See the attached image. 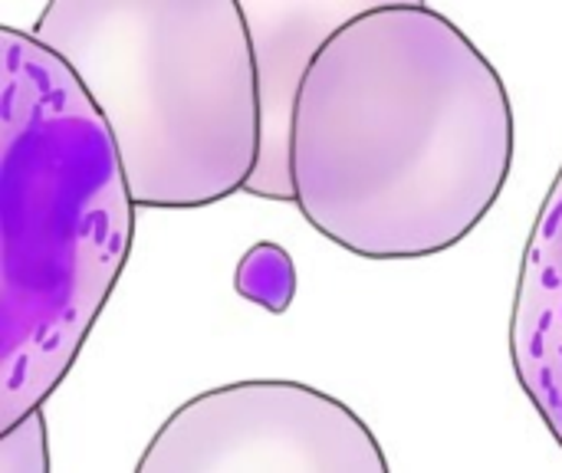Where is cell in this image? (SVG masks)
<instances>
[{
	"label": "cell",
	"mask_w": 562,
	"mask_h": 473,
	"mask_svg": "<svg viewBox=\"0 0 562 473\" xmlns=\"http://www.w3.org/2000/svg\"><path fill=\"white\" fill-rule=\"evenodd\" d=\"M514 168L494 63L425 3H369L316 53L293 115V204L362 260H422L491 214Z\"/></svg>",
	"instance_id": "obj_1"
},
{
	"label": "cell",
	"mask_w": 562,
	"mask_h": 473,
	"mask_svg": "<svg viewBox=\"0 0 562 473\" xmlns=\"http://www.w3.org/2000/svg\"><path fill=\"white\" fill-rule=\"evenodd\" d=\"M132 237L105 119L56 53L0 26V435L69 375Z\"/></svg>",
	"instance_id": "obj_2"
},
{
	"label": "cell",
	"mask_w": 562,
	"mask_h": 473,
	"mask_svg": "<svg viewBox=\"0 0 562 473\" xmlns=\"http://www.w3.org/2000/svg\"><path fill=\"white\" fill-rule=\"evenodd\" d=\"M30 33L105 119L135 207H207L247 188L260 92L244 3L53 0Z\"/></svg>",
	"instance_id": "obj_3"
},
{
	"label": "cell",
	"mask_w": 562,
	"mask_h": 473,
	"mask_svg": "<svg viewBox=\"0 0 562 473\" xmlns=\"http://www.w3.org/2000/svg\"><path fill=\"white\" fill-rule=\"evenodd\" d=\"M132 473H392L369 425L290 379L231 382L168 415Z\"/></svg>",
	"instance_id": "obj_4"
},
{
	"label": "cell",
	"mask_w": 562,
	"mask_h": 473,
	"mask_svg": "<svg viewBox=\"0 0 562 473\" xmlns=\"http://www.w3.org/2000/svg\"><path fill=\"white\" fill-rule=\"evenodd\" d=\"M369 3L336 0H283L244 3L260 92V158L247 181V194L267 201H293L290 138L303 79L323 43Z\"/></svg>",
	"instance_id": "obj_5"
},
{
	"label": "cell",
	"mask_w": 562,
	"mask_h": 473,
	"mask_svg": "<svg viewBox=\"0 0 562 473\" xmlns=\"http://www.w3.org/2000/svg\"><path fill=\"white\" fill-rule=\"evenodd\" d=\"M510 362L562 448V168L524 250L510 313Z\"/></svg>",
	"instance_id": "obj_6"
},
{
	"label": "cell",
	"mask_w": 562,
	"mask_h": 473,
	"mask_svg": "<svg viewBox=\"0 0 562 473\" xmlns=\"http://www.w3.org/2000/svg\"><path fill=\"white\" fill-rule=\"evenodd\" d=\"M234 290L247 303H254L273 316H283L296 296V267H293L290 250H283L273 240L254 244L237 263Z\"/></svg>",
	"instance_id": "obj_7"
},
{
	"label": "cell",
	"mask_w": 562,
	"mask_h": 473,
	"mask_svg": "<svg viewBox=\"0 0 562 473\" xmlns=\"http://www.w3.org/2000/svg\"><path fill=\"white\" fill-rule=\"evenodd\" d=\"M0 473H49V438L43 412L0 435Z\"/></svg>",
	"instance_id": "obj_8"
}]
</instances>
